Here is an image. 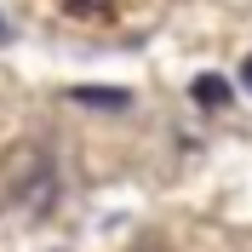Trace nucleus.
Here are the masks:
<instances>
[{
    "mask_svg": "<svg viewBox=\"0 0 252 252\" xmlns=\"http://www.w3.org/2000/svg\"><path fill=\"white\" fill-rule=\"evenodd\" d=\"M189 97H195L201 109H223L235 92H229V80H223V75H195V80H189Z\"/></svg>",
    "mask_w": 252,
    "mask_h": 252,
    "instance_id": "obj_2",
    "label": "nucleus"
},
{
    "mask_svg": "<svg viewBox=\"0 0 252 252\" xmlns=\"http://www.w3.org/2000/svg\"><path fill=\"white\" fill-rule=\"evenodd\" d=\"M0 34H6V17H0Z\"/></svg>",
    "mask_w": 252,
    "mask_h": 252,
    "instance_id": "obj_6",
    "label": "nucleus"
},
{
    "mask_svg": "<svg viewBox=\"0 0 252 252\" xmlns=\"http://www.w3.org/2000/svg\"><path fill=\"white\" fill-rule=\"evenodd\" d=\"M241 80H247V92H252V58H247V63H241Z\"/></svg>",
    "mask_w": 252,
    "mask_h": 252,
    "instance_id": "obj_5",
    "label": "nucleus"
},
{
    "mask_svg": "<svg viewBox=\"0 0 252 252\" xmlns=\"http://www.w3.org/2000/svg\"><path fill=\"white\" fill-rule=\"evenodd\" d=\"M46 189H52V160H46V149H34V143H17L12 155L0 160V206L46 201Z\"/></svg>",
    "mask_w": 252,
    "mask_h": 252,
    "instance_id": "obj_1",
    "label": "nucleus"
},
{
    "mask_svg": "<svg viewBox=\"0 0 252 252\" xmlns=\"http://www.w3.org/2000/svg\"><path fill=\"white\" fill-rule=\"evenodd\" d=\"M75 103H97V109H126V92H97V86H75Z\"/></svg>",
    "mask_w": 252,
    "mask_h": 252,
    "instance_id": "obj_3",
    "label": "nucleus"
},
{
    "mask_svg": "<svg viewBox=\"0 0 252 252\" xmlns=\"http://www.w3.org/2000/svg\"><path fill=\"white\" fill-rule=\"evenodd\" d=\"M75 17H97V12H109V0H63Z\"/></svg>",
    "mask_w": 252,
    "mask_h": 252,
    "instance_id": "obj_4",
    "label": "nucleus"
}]
</instances>
